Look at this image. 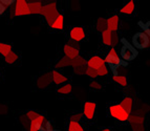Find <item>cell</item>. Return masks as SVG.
Masks as SVG:
<instances>
[{
	"label": "cell",
	"mask_w": 150,
	"mask_h": 131,
	"mask_svg": "<svg viewBox=\"0 0 150 131\" xmlns=\"http://www.w3.org/2000/svg\"><path fill=\"white\" fill-rule=\"evenodd\" d=\"M83 118H84V116H83L82 112H75V113H73L71 116H69V121L79 122V123H80V122L82 121Z\"/></svg>",
	"instance_id": "cell-33"
},
{
	"label": "cell",
	"mask_w": 150,
	"mask_h": 131,
	"mask_svg": "<svg viewBox=\"0 0 150 131\" xmlns=\"http://www.w3.org/2000/svg\"><path fill=\"white\" fill-rule=\"evenodd\" d=\"M140 25L142 26L144 33L150 38V21H148V22H146V23H140Z\"/></svg>",
	"instance_id": "cell-37"
},
{
	"label": "cell",
	"mask_w": 150,
	"mask_h": 131,
	"mask_svg": "<svg viewBox=\"0 0 150 131\" xmlns=\"http://www.w3.org/2000/svg\"><path fill=\"white\" fill-rule=\"evenodd\" d=\"M132 46L135 49H145L150 47V38L144 32H138L132 36Z\"/></svg>",
	"instance_id": "cell-5"
},
{
	"label": "cell",
	"mask_w": 150,
	"mask_h": 131,
	"mask_svg": "<svg viewBox=\"0 0 150 131\" xmlns=\"http://www.w3.org/2000/svg\"><path fill=\"white\" fill-rule=\"evenodd\" d=\"M150 111V107L147 105V104H142L140 105L139 108H137L134 110V113L135 114H139V116H145L146 114L148 113Z\"/></svg>",
	"instance_id": "cell-29"
},
{
	"label": "cell",
	"mask_w": 150,
	"mask_h": 131,
	"mask_svg": "<svg viewBox=\"0 0 150 131\" xmlns=\"http://www.w3.org/2000/svg\"><path fill=\"white\" fill-rule=\"evenodd\" d=\"M107 19V30H109L111 33H115L119 30L120 25V17L119 15H112L111 17L106 18Z\"/></svg>",
	"instance_id": "cell-16"
},
{
	"label": "cell",
	"mask_w": 150,
	"mask_h": 131,
	"mask_svg": "<svg viewBox=\"0 0 150 131\" xmlns=\"http://www.w3.org/2000/svg\"><path fill=\"white\" fill-rule=\"evenodd\" d=\"M5 10H6V8H4V5H3L2 3L0 2V16H1V15H3V14H4Z\"/></svg>",
	"instance_id": "cell-41"
},
{
	"label": "cell",
	"mask_w": 150,
	"mask_h": 131,
	"mask_svg": "<svg viewBox=\"0 0 150 131\" xmlns=\"http://www.w3.org/2000/svg\"><path fill=\"white\" fill-rule=\"evenodd\" d=\"M59 11H58L57 2L56 1H50V2L43 4L42 11H41V16H43L45 22L47 23V25L50 26L57 16L59 15Z\"/></svg>",
	"instance_id": "cell-1"
},
{
	"label": "cell",
	"mask_w": 150,
	"mask_h": 131,
	"mask_svg": "<svg viewBox=\"0 0 150 131\" xmlns=\"http://www.w3.org/2000/svg\"><path fill=\"white\" fill-rule=\"evenodd\" d=\"M0 2L4 5V8H12L14 3H15V0H0Z\"/></svg>",
	"instance_id": "cell-39"
},
{
	"label": "cell",
	"mask_w": 150,
	"mask_h": 131,
	"mask_svg": "<svg viewBox=\"0 0 150 131\" xmlns=\"http://www.w3.org/2000/svg\"><path fill=\"white\" fill-rule=\"evenodd\" d=\"M63 54L64 57L68 59H75L80 55V43L74 42V41H68L65 43L63 46Z\"/></svg>",
	"instance_id": "cell-7"
},
{
	"label": "cell",
	"mask_w": 150,
	"mask_h": 131,
	"mask_svg": "<svg viewBox=\"0 0 150 131\" xmlns=\"http://www.w3.org/2000/svg\"><path fill=\"white\" fill-rule=\"evenodd\" d=\"M112 81L115 83L119 84L120 86L122 87H126L128 85V81H127V78L125 76H120V75H113L112 76Z\"/></svg>",
	"instance_id": "cell-24"
},
{
	"label": "cell",
	"mask_w": 150,
	"mask_h": 131,
	"mask_svg": "<svg viewBox=\"0 0 150 131\" xmlns=\"http://www.w3.org/2000/svg\"><path fill=\"white\" fill-rule=\"evenodd\" d=\"M53 83V77H52V71H47V73L41 75L36 81V86L39 89H45L47 88L50 84Z\"/></svg>",
	"instance_id": "cell-12"
},
{
	"label": "cell",
	"mask_w": 150,
	"mask_h": 131,
	"mask_svg": "<svg viewBox=\"0 0 150 131\" xmlns=\"http://www.w3.org/2000/svg\"><path fill=\"white\" fill-rule=\"evenodd\" d=\"M67 130L68 131H85V129L83 128V126L81 125V123H79V122L69 121L68 122Z\"/></svg>",
	"instance_id": "cell-26"
},
{
	"label": "cell",
	"mask_w": 150,
	"mask_h": 131,
	"mask_svg": "<svg viewBox=\"0 0 150 131\" xmlns=\"http://www.w3.org/2000/svg\"><path fill=\"white\" fill-rule=\"evenodd\" d=\"M111 40H112V33L109 30H106L102 33V43L106 46H111Z\"/></svg>",
	"instance_id": "cell-23"
},
{
	"label": "cell",
	"mask_w": 150,
	"mask_h": 131,
	"mask_svg": "<svg viewBox=\"0 0 150 131\" xmlns=\"http://www.w3.org/2000/svg\"><path fill=\"white\" fill-rule=\"evenodd\" d=\"M120 57L126 62H129L138 57V51L131 44H129L126 41H123V45L120 51Z\"/></svg>",
	"instance_id": "cell-6"
},
{
	"label": "cell",
	"mask_w": 150,
	"mask_h": 131,
	"mask_svg": "<svg viewBox=\"0 0 150 131\" xmlns=\"http://www.w3.org/2000/svg\"><path fill=\"white\" fill-rule=\"evenodd\" d=\"M84 65H86V60L85 58H83L82 56H79V57H77L75 59H71V67L73 68Z\"/></svg>",
	"instance_id": "cell-28"
},
{
	"label": "cell",
	"mask_w": 150,
	"mask_h": 131,
	"mask_svg": "<svg viewBox=\"0 0 150 131\" xmlns=\"http://www.w3.org/2000/svg\"><path fill=\"white\" fill-rule=\"evenodd\" d=\"M19 122H20V124L22 125V127L24 129H26V130H28V128H30V120H28V118H26V116L24 114H21L20 116H19Z\"/></svg>",
	"instance_id": "cell-31"
},
{
	"label": "cell",
	"mask_w": 150,
	"mask_h": 131,
	"mask_svg": "<svg viewBox=\"0 0 150 131\" xmlns=\"http://www.w3.org/2000/svg\"><path fill=\"white\" fill-rule=\"evenodd\" d=\"M46 122V118L43 114H40L37 118H35L34 121H32L30 123V128L28 131H41V129L43 128V125Z\"/></svg>",
	"instance_id": "cell-14"
},
{
	"label": "cell",
	"mask_w": 150,
	"mask_h": 131,
	"mask_svg": "<svg viewBox=\"0 0 150 131\" xmlns=\"http://www.w3.org/2000/svg\"><path fill=\"white\" fill-rule=\"evenodd\" d=\"M50 27L56 30H62L64 28V16H63V14H59L57 16V18L53 21Z\"/></svg>",
	"instance_id": "cell-19"
},
{
	"label": "cell",
	"mask_w": 150,
	"mask_h": 131,
	"mask_svg": "<svg viewBox=\"0 0 150 131\" xmlns=\"http://www.w3.org/2000/svg\"><path fill=\"white\" fill-rule=\"evenodd\" d=\"M134 10H135V2L133 0H129L128 2H126L125 4L120 8L119 12H120L121 14H123V15H131V14H133Z\"/></svg>",
	"instance_id": "cell-17"
},
{
	"label": "cell",
	"mask_w": 150,
	"mask_h": 131,
	"mask_svg": "<svg viewBox=\"0 0 150 131\" xmlns=\"http://www.w3.org/2000/svg\"><path fill=\"white\" fill-rule=\"evenodd\" d=\"M97 73H98V77H105L109 73V68L107 67V65L103 66V67H101L100 69H98Z\"/></svg>",
	"instance_id": "cell-35"
},
{
	"label": "cell",
	"mask_w": 150,
	"mask_h": 131,
	"mask_svg": "<svg viewBox=\"0 0 150 131\" xmlns=\"http://www.w3.org/2000/svg\"><path fill=\"white\" fill-rule=\"evenodd\" d=\"M41 113H39L38 111L34 110V109H30V110H28L26 112H25V116H26V118L30 120V122L34 121L35 118H37L38 116H40Z\"/></svg>",
	"instance_id": "cell-30"
},
{
	"label": "cell",
	"mask_w": 150,
	"mask_h": 131,
	"mask_svg": "<svg viewBox=\"0 0 150 131\" xmlns=\"http://www.w3.org/2000/svg\"><path fill=\"white\" fill-rule=\"evenodd\" d=\"M131 131H145V116L139 114H130L128 120Z\"/></svg>",
	"instance_id": "cell-8"
},
{
	"label": "cell",
	"mask_w": 150,
	"mask_h": 131,
	"mask_svg": "<svg viewBox=\"0 0 150 131\" xmlns=\"http://www.w3.org/2000/svg\"><path fill=\"white\" fill-rule=\"evenodd\" d=\"M28 15H30L28 1H26V0H16L14 5L12 6L11 16L12 17H21V16Z\"/></svg>",
	"instance_id": "cell-4"
},
{
	"label": "cell",
	"mask_w": 150,
	"mask_h": 131,
	"mask_svg": "<svg viewBox=\"0 0 150 131\" xmlns=\"http://www.w3.org/2000/svg\"><path fill=\"white\" fill-rule=\"evenodd\" d=\"M111 42H112V43H111V46H112V47H115V46L120 43V38H119L118 32L112 33V40H111Z\"/></svg>",
	"instance_id": "cell-38"
},
{
	"label": "cell",
	"mask_w": 150,
	"mask_h": 131,
	"mask_svg": "<svg viewBox=\"0 0 150 131\" xmlns=\"http://www.w3.org/2000/svg\"><path fill=\"white\" fill-rule=\"evenodd\" d=\"M89 87L91 89H93V90H101V89L103 88V86L101 83H99L98 81H90V83H89Z\"/></svg>",
	"instance_id": "cell-36"
},
{
	"label": "cell",
	"mask_w": 150,
	"mask_h": 131,
	"mask_svg": "<svg viewBox=\"0 0 150 131\" xmlns=\"http://www.w3.org/2000/svg\"><path fill=\"white\" fill-rule=\"evenodd\" d=\"M118 131H122V130H118Z\"/></svg>",
	"instance_id": "cell-43"
},
{
	"label": "cell",
	"mask_w": 150,
	"mask_h": 131,
	"mask_svg": "<svg viewBox=\"0 0 150 131\" xmlns=\"http://www.w3.org/2000/svg\"><path fill=\"white\" fill-rule=\"evenodd\" d=\"M52 77H53V83L55 84V85L61 86L68 82V77H66L64 73H60V71L57 70V69L52 70Z\"/></svg>",
	"instance_id": "cell-13"
},
{
	"label": "cell",
	"mask_w": 150,
	"mask_h": 131,
	"mask_svg": "<svg viewBox=\"0 0 150 131\" xmlns=\"http://www.w3.org/2000/svg\"><path fill=\"white\" fill-rule=\"evenodd\" d=\"M106 65V62L104 60V58H102L101 56H91L90 58H88L86 60V66L89 68H93L95 70H98V69H100L101 67Z\"/></svg>",
	"instance_id": "cell-11"
},
{
	"label": "cell",
	"mask_w": 150,
	"mask_h": 131,
	"mask_svg": "<svg viewBox=\"0 0 150 131\" xmlns=\"http://www.w3.org/2000/svg\"><path fill=\"white\" fill-rule=\"evenodd\" d=\"M43 8V2L41 0H32L28 1L30 15H40Z\"/></svg>",
	"instance_id": "cell-15"
},
{
	"label": "cell",
	"mask_w": 150,
	"mask_h": 131,
	"mask_svg": "<svg viewBox=\"0 0 150 131\" xmlns=\"http://www.w3.org/2000/svg\"><path fill=\"white\" fill-rule=\"evenodd\" d=\"M96 30H97V32H99L101 34L103 32H105L107 30V19L103 17L98 18L97 21H96Z\"/></svg>",
	"instance_id": "cell-21"
},
{
	"label": "cell",
	"mask_w": 150,
	"mask_h": 131,
	"mask_svg": "<svg viewBox=\"0 0 150 131\" xmlns=\"http://www.w3.org/2000/svg\"><path fill=\"white\" fill-rule=\"evenodd\" d=\"M65 67H71V59H68L66 57H63L60 60H58L55 64V69H62Z\"/></svg>",
	"instance_id": "cell-22"
},
{
	"label": "cell",
	"mask_w": 150,
	"mask_h": 131,
	"mask_svg": "<svg viewBox=\"0 0 150 131\" xmlns=\"http://www.w3.org/2000/svg\"><path fill=\"white\" fill-rule=\"evenodd\" d=\"M108 112H109L110 116L113 118L115 120L119 122H128L130 118V113H128L125 109L123 108L120 104H112L108 107Z\"/></svg>",
	"instance_id": "cell-3"
},
{
	"label": "cell",
	"mask_w": 150,
	"mask_h": 131,
	"mask_svg": "<svg viewBox=\"0 0 150 131\" xmlns=\"http://www.w3.org/2000/svg\"><path fill=\"white\" fill-rule=\"evenodd\" d=\"M119 104H120L123 108L127 111L128 113L131 114V112H132V110H133V106H134L133 99L131 98V96H125V98L123 99L122 101H121Z\"/></svg>",
	"instance_id": "cell-18"
},
{
	"label": "cell",
	"mask_w": 150,
	"mask_h": 131,
	"mask_svg": "<svg viewBox=\"0 0 150 131\" xmlns=\"http://www.w3.org/2000/svg\"><path fill=\"white\" fill-rule=\"evenodd\" d=\"M73 89H74L73 84L67 82V83L59 86L57 88V92L59 93V94H63V96H68V94H70V93L73 92Z\"/></svg>",
	"instance_id": "cell-20"
},
{
	"label": "cell",
	"mask_w": 150,
	"mask_h": 131,
	"mask_svg": "<svg viewBox=\"0 0 150 131\" xmlns=\"http://www.w3.org/2000/svg\"><path fill=\"white\" fill-rule=\"evenodd\" d=\"M96 110H97V103L96 102L86 101L85 103L83 104V116L88 121L93 120V118L96 116Z\"/></svg>",
	"instance_id": "cell-10"
},
{
	"label": "cell",
	"mask_w": 150,
	"mask_h": 131,
	"mask_svg": "<svg viewBox=\"0 0 150 131\" xmlns=\"http://www.w3.org/2000/svg\"><path fill=\"white\" fill-rule=\"evenodd\" d=\"M8 111V107L4 104H0V114H6Z\"/></svg>",
	"instance_id": "cell-40"
},
{
	"label": "cell",
	"mask_w": 150,
	"mask_h": 131,
	"mask_svg": "<svg viewBox=\"0 0 150 131\" xmlns=\"http://www.w3.org/2000/svg\"><path fill=\"white\" fill-rule=\"evenodd\" d=\"M104 60H105V62H106V65H108L111 68V70L113 71V73L117 71V69H118L119 67H121V66H126V63H124L122 61V59H121L120 55L118 54L115 47L110 48L109 51H108L107 55H106V57L104 58Z\"/></svg>",
	"instance_id": "cell-2"
},
{
	"label": "cell",
	"mask_w": 150,
	"mask_h": 131,
	"mask_svg": "<svg viewBox=\"0 0 150 131\" xmlns=\"http://www.w3.org/2000/svg\"><path fill=\"white\" fill-rule=\"evenodd\" d=\"M19 60V55L15 51H11L8 55H6L4 57V61L8 64H14Z\"/></svg>",
	"instance_id": "cell-27"
},
{
	"label": "cell",
	"mask_w": 150,
	"mask_h": 131,
	"mask_svg": "<svg viewBox=\"0 0 150 131\" xmlns=\"http://www.w3.org/2000/svg\"><path fill=\"white\" fill-rule=\"evenodd\" d=\"M85 76H87L88 78H90V79H93V80H96V79L98 78L97 70H95V69H93V68L87 67L86 73H85Z\"/></svg>",
	"instance_id": "cell-34"
},
{
	"label": "cell",
	"mask_w": 150,
	"mask_h": 131,
	"mask_svg": "<svg viewBox=\"0 0 150 131\" xmlns=\"http://www.w3.org/2000/svg\"><path fill=\"white\" fill-rule=\"evenodd\" d=\"M74 69V73L77 75V76H84L86 73V69H87V66L84 65V66H79V67H76L73 68Z\"/></svg>",
	"instance_id": "cell-32"
},
{
	"label": "cell",
	"mask_w": 150,
	"mask_h": 131,
	"mask_svg": "<svg viewBox=\"0 0 150 131\" xmlns=\"http://www.w3.org/2000/svg\"><path fill=\"white\" fill-rule=\"evenodd\" d=\"M13 51V46L8 43H4V42H0V55L3 56L4 58L5 56L8 55V54Z\"/></svg>",
	"instance_id": "cell-25"
},
{
	"label": "cell",
	"mask_w": 150,
	"mask_h": 131,
	"mask_svg": "<svg viewBox=\"0 0 150 131\" xmlns=\"http://www.w3.org/2000/svg\"><path fill=\"white\" fill-rule=\"evenodd\" d=\"M99 131H111V129H109V128H102L101 130H99Z\"/></svg>",
	"instance_id": "cell-42"
},
{
	"label": "cell",
	"mask_w": 150,
	"mask_h": 131,
	"mask_svg": "<svg viewBox=\"0 0 150 131\" xmlns=\"http://www.w3.org/2000/svg\"><path fill=\"white\" fill-rule=\"evenodd\" d=\"M86 38L85 28L82 26H74L69 30V40L74 42L81 43Z\"/></svg>",
	"instance_id": "cell-9"
}]
</instances>
